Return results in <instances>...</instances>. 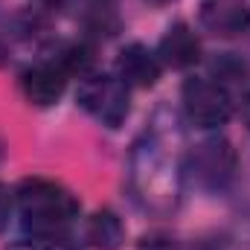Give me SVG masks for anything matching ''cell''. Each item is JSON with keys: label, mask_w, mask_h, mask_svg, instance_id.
Masks as SVG:
<instances>
[{"label": "cell", "mask_w": 250, "mask_h": 250, "mask_svg": "<svg viewBox=\"0 0 250 250\" xmlns=\"http://www.w3.org/2000/svg\"><path fill=\"white\" fill-rule=\"evenodd\" d=\"M18 209L23 230L38 239H56L70 230L79 215V201L62 184L47 178H26L18 187Z\"/></svg>", "instance_id": "1"}, {"label": "cell", "mask_w": 250, "mask_h": 250, "mask_svg": "<svg viewBox=\"0 0 250 250\" xmlns=\"http://www.w3.org/2000/svg\"><path fill=\"white\" fill-rule=\"evenodd\" d=\"M76 99L105 128H120L128 117V84L120 76H84Z\"/></svg>", "instance_id": "2"}, {"label": "cell", "mask_w": 250, "mask_h": 250, "mask_svg": "<svg viewBox=\"0 0 250 250\" xmlns=\"http://www.w3.org/2000/svg\"><path fill=\"white\" fill-rule=\"evenodd\" d=\"M184 111L198 128H218L233 117V96L221 82L187 79L184 82Z\"/></svg>", "instance_id": "3"}, {"label": "cell", "mask_w": 250, "mask_h": 250, "mask_svg": "<svg viewBox=\"0 0 250 250\" xmlns=\"http://www.w3.org/2000/svg\"><path fill=\"white\" fill-rule=\"evenodd\" d=\"M140 154H146V163H137V175L151 172V178H146V187L140 189L146 201H175L178 195V175H175V160L169 154L160 151V146L148 143L140 146Z\"/></svg>", "instance_id": "4"}, {"label": "cell", "mask_w": 250, "mask_h": 250, "mask_svg": "<svg viewBox=\"0 0 250 250\" xmlns=\"http://www.w3.org/2000/svg\"><path fill=\"white\" fill-rule=\"evenodd\" d=\"M67 79L70 76L50 59V62H41V64H35V67H29V70L21 73V90H23V96L32 105L50 108V105H56L64 96Z\"/></svg>", "instance_id": "5"}, {"label": "cell", "mask_w": 250, "mask_h": 250, "mask_svg": "<svg viewBox=\"0 0 250 250\" xmlns=\"http://www.w3.org/2000/svg\"><path fill=\"white\" fill-rule=\"evenodd\" d=\"M198 21L212 35H242L250 29V3L248 0H204Z\"/></svg>", "instance_id": "6"}, {"label": "cell", "mask_w": 250, "mask_h": 250, "mask_svg": "<svg viewBox=\"0 0 250 250\" xmlns=\"http://www.w3.org/2000/svg\"><path fill=\"white\" fill-rule=\"evenodd\" d=\"M233 163H236L233 148L224 140H207V143L195 146V151H192V166L204 187H224L233 175Z\"/></svg>", "instance_id": "7"}, {"label": "cell", "mask_w": 250, "mask_h": 250, "mask_svg": "<svg viewBox=\"0 0 250 250\" xmlns=\"http://www.w3.org/2000/svg\"><path fill=\"white\" fill-rule=\"evenodd\" d=\"M160 70H163V62L146 44H128L117 56V76L128 87H140V90L154 87L160 79Z\"/></svg>", "instance_id": "8"}, {"label": "cell", "mask_w": 250, "mask_h": 250, "mask_svg": "<svg viewBox=\"0 0 250 250\" xmlns=\"http://www.w3.org/2000/svg\"><path fill=\"white\" fill-rule=\"evenodd\" d=\"M163 64L175 67V70H187L192 64H198L201 59V41L198 35L192 32V26L178 21L166 29V35L160 38V56H157Z\"/></svg>", "instance_id": "9"}, {"label": "cell", "mask_w": 250, "mask_h": 250, "mask_svg": "<svg viewBox=\"0 0 250 250\" xmlns=\"http://www.w3.org/2000/svg\"><path fill=\"white\" fill-rule=\"evenodd\" d=\"M84 236L96 250H120V245L125 242V227L111 209H99L87 218Z\"/></svg>", "instance_id": "10"}, {"label": "cell", "mask_w": 250, "mask_h": 250, "mask_svg": "<svg viewBox=\"0 0 250 250\" xmlns=\"http://www.w3.org/2000/svg\"><path fill=\"white\" fill-rule=\"evenodd\" d=\"M137 250H178V242L166 233H151V236H143Z\"/></svg>", "instance_id": "11"}, {"label": "cell", "mask_w": 250, "mask_h": 250, "mask_svg": "<svg viewBox=\"0 0 250 250\" xmlns=\"http://www.w3.org/2000/svg\"><path fill=\"white\" fill-rule=\"evenodd\" d=\"M12 209H15V195L9 192V187L0 184V233L9 227V221H12Z\"/></svg>", "instance_id": "12"}, {"label": "cell", "mask_w": 250, "mask_h": 250, "mask_svg": "<svg viewBox=\"0 0 250 250\" xmlns=\"http://www.w3.org/2000/svg\"><path fill=\"white\" fill-rule=\"evenodd\" d=\"M32 250H76L64 236H56V239H38V245Z\"/></svg>", "instance_id": "13"}, {"label": "cell", "mask_w": 250, "mask_h": 250, "mask_svg": "<svg viewBox=\"0 0 250 250\" xmlns=\"http://www.w3.org/2000/svg\"><path fill=\"white\" fill-rule=\"evenodd\" d=\"M239 111H242V120L250 125V87L242 90V102H239Z\"/></svg>", "instance_id": "14"}, {"label": "cell", "mask_w": 250, "mask_h": 250, "mask_svg": "<svg viewBox=\"0 0 250 250\" xmlns=\"http://www.w3.org/2000/svg\"><path fill=\"white\" fill-rule=\"evenodd\" d=\"M87 3H93V6H96V9H108V6H111V3H114V0H87Z\"/></svg>", "instance_id": "15"}, {"label": "cell", "mask_w": 250, "mask_h": 250, "mask_svg": "<svg viewBox=\"0 0 250 250\" xmlns=\"http://www.w3.org/2000/svg\"><path fill=\"white\" fill-rule=\"evenodd\" d=\"M41 3H47V6H62L64 0H41Z\"/></svg>", "instance_id": "16"}, {"label": "cell", "mask_w": 250, "mask_h": 250, "mask_svg": "<svg viewBox=\"0 0 250 250\" xmlns=\"http://www.w3.org/2000/svg\"><path fill=\"white\" fill-rule=\"evenodd\" d=\"M15 250H21V248H15Z\"/></svg>", "instance_id": "17"}]
</instances>
